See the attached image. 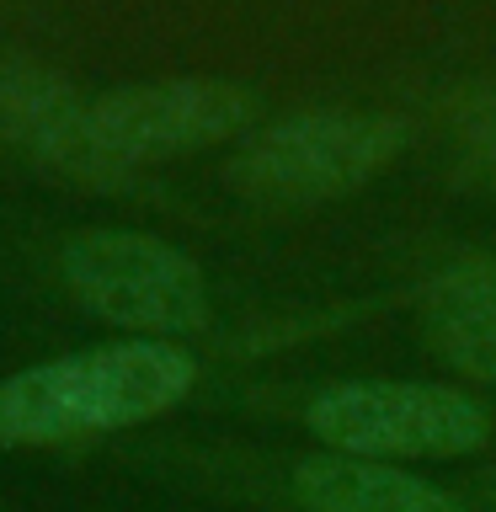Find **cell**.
I'll list each match as a JSON object with an SVG mask.
<instances>
[{
	"mask_svg": "<svg viewBox=\"0 0 496 512\" xmlns=\"http://www.w3.org/2000/svg\"><path fill=\"white\" fill-rule=\"evenodd\" d=\"M198 363L171 342H118L22 368L0 384V443H64L171 411Z\"/></svg>",
	"mask_w": 496,
	"mask_h": 512,
	"instance_id": "cell-1",
	"label": "cell"
},
{
	"mask_svg": "<svg viewBox=\"0 0 496 512\" xmlns=\"http://www.w3.org/2000/svg\"><path fill=\"white\" fill-rule=\"evenodd\" d=\"M400 150L406 123L384 112H294L251 134L224 176L251 203H320L374 182Z\"/></svg>",
	"mask_w": 496,
	"mask_h": 512,
	"instance_id": "cell-2",
	"label": "cell"
},
{
	"mask_svg": "<svg viewBox=\"0 0 496 512\" xmlns=\"http://www.w3.org/2000/svg\"><path fill=\"white\" fill-rule=\"evenodd\" d=\"M304 422L347 459H464L491 443V411L448 384L352 379L310 400Z\"/></svg>",
	"mask_w": 496,
	"mask_h": 512,
	"instance_id": "cell-3",
	"label": "cell"
},
{
	"mask_svg": "<svg viewBox=\"0 0 496 512\" xmlns=\"http://www.w3.org/2000/svg\"><path fill=\"white\" fill-rule=\"evenodd\" d=\"M64 283L91 315L144 336H187L208 320V283L187 251L139 230H86L64 246Z\"/></svg>",
	"mask_w": 496,
	"mask_h": 512,
	"instance_id": "cell-4",
	"label": "cell"
},
{
	"mask_svg": "<svg viewBox=\"0 0 496 512\" xmlns=\"http://www.w3.org/2000/svg\"><path fill=\"white\" fill-rule=\"evenodd\" d=\"M262 102L235 80H150L91 102V150L107 166H139L235 139L256 123Z\"/></svg>",
	"mask_w": 496,
	"mask_h": 512,
	"instance_id": "cell-5",
	"label": "cell"
},
{
	"mask_svg": "<svg viewBox=\"0 0 496 512\" xmlns=\"http://www.w3.org/2000/svg\"><path fill=\"white\" fill-rule=\"evenodd\" d=\"M86 112L91 107L54 70L22 54H0V144L43 160V166L91 176L102 171V160L91 150Z\"/></svg>",
	"mask_w": 496,
	"mask_h": 512,
	"instance_id": "cell-6",
	"label": "cell"
},
{
	"mask_svg": "<svg viewBox=\"0 0 496 512\" xmlns=\"http://www.w3.org/2000/svg\"><path fill=\"white\" fill-rule=\"evenodd\" d=\"M422 331L432 352L475 384H496V262L470 256L427 283Z\"/></svg>",
	"mask_w": 496,
	"mask_h": 512,
	"instance_id": "cell-7",
	"label": "cell"
},
{
	"mask_svg": "<svg viewBox=\"0 0 496 512\" xmlns=\"http://www.w3.org/2000/svg\"><path fill=\"white\" fill-rule=\"evenodd\" d=\"M294 502L304 512H470L432 480L374 459L315 454L294 464Z\"/></svg>",
	"mask_w": 496,
	"mask_h": 512,
	"instance_id": "cell-8",
	"label": "cell"
}]
</instances>
